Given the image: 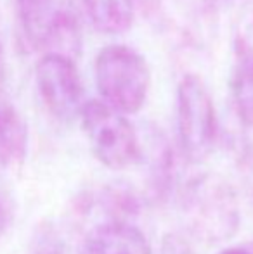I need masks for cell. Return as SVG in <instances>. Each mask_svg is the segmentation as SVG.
Instances as JSON below:
<instances>
[{
    "mask_svg": "<svg viewBox=\"0 0 253 254\" xmlns=\"http://www.w3.org/2000/svg\"><path fill=\"white\" fill-rule=\"evenodd\" d=\"M180 216L187 232L203 244H222L236 235L241 213L236 192L219 175H198L180 192Z\"/></svg>",
    "mask_w": 253,
    "mask_h": 254,
    "instance_id": "6da1fadb",
    "label": "cell"
},
{
    "mask_svg": "<svg viewBox=\"0 0 253 254\" xmlns=\"http://www.w3.org/2000/svg\"><path fill=\"white\" fill-rule=\"evenodd\" d=\"M94 78L101 101L125 116L141 111L151 88L148 61L123 44H109L97 52Z\"/></svg>",
    "mask_w": 253,
    "mask_h": 254,
    "instance_id": "7a4b0ae2",
    "label": "cell"
},
{
    "mask_svg": "<svg viewBox=\"0 0 253 254\" xmlns=\"http://www.w3.org/2000/svg\"><path fill=\"white\" fill-rule=\"evenodd\" d=\"M16 21L24 42L35 51L71 59L80 51V24L66 0H16Z\"/></svg>",
    "mask_w": 253,
    "mask_h": 254,
    "instance_id": "3957f363",
    "label": "cell"
},
{
    "mask_svg": "<svg viewBox=\"0 0 253 254\" xmlns=\"http://www.w3.org/2000/svg\"><path fill=\"white\" fill-rule=\"evenodd\" d=\"M78 118L92 152L106 168L125 170L141 157L139 135L125 114L92 99L85 101Z\"/></svg>",
    "mask_w": 253,
    "mask_h": 254,
    "instance_id": "277c9868",
    "label": "cell"
},
{
    "mask_svg": "<svg viewBox=\"0 0 253 254\" xmlns=\"http://www.w3.org/2000/svg\"><path fill=\"white\" fill-rule=\"evenodd\" d=\"M177 135L184 156L199 163L213 151L219 121L213 99L205 81L187 73L177 85Z\"/></svg>",
    "mask_w": 253,
    "mask_h": 254,
    "instance_id": "5b68a950",
    "label": "cell"
},
{
    "mask_svg": "<svg viewBox=\"0 0 253 254\" xmlns=\"http://www.w3.org/2000/svg\"><path fill=\"white\" fill-rule=\"evenodd\" d=\"M38 94L49 113L59 121L80 116L84 107V85L77 64L61 54H44L35 67Z\"/></svg>",
    "mask_w": 253,
    "mask_h": 254,
    "instance_id": "8992f818",
    "label": "cell"
},
{
    "mask_svg": "<svg viewBox=\"0 0 253 254\" xmlns=\"http://www.w3.org/2000/svg\"><path fill=\"white\" fill-rule=\"evenodd\" d=\"M78 254H153V251L144 234L130 221H102L87 234Z\"/></svg>",
    "mask_w": 253,
    "mask_h": 254,
    "instance_id": "52a82bcc",
    "label": "cell"
},
{
    "mask_svg": "<svg viewBox=\"0 0 253 254\" xmlns=\"http://www.w3.org/2000/svg\"><path fill=\"white\" fill-rule=\"evenodd\" d=\"M28 152V127L21 113L0 90V164L17 168Z\"/></svg>",
    "mask_w": 253,
    "mask_h": 254,
    "instance_id": "ba28073f",
    "label": "cell"
},
{
    "mask_svg": "<svg viewBox=\"0 0 253 254\" xmlns=\"http://www.w3.org/2000/svg\"><path fill=\"white\" fill-rule=\"evenodd\" d=\"M92 26L104 35H122L134 23V0H82Z\"/></svg>",
    "mask_w": 253,
    "mask_h": 254,
    "instance_id": "9c48e42d",
    "label": "cell"
},
{
    "mask_svg": "<svg viewBox=\"0 0 253 254\" xmlns=\"http://www.w3.org/2000/svg\"><path fill=\"white\" fill-rule=\"evenodd\" d=\"M234 56L238 71L253 73V2L240 14L234 30Z\"/></svg>",
    "mask_w": 253,
    "mask_h": 254,
    "instance_id": "30bf717a",
    "label": "cell"
},
{
    "mask_svg": "<svg viewBox=\"0 0 253 254\" xmlns=\"http://www.w3.org/2000/svg\"><path fill=\"white\" fill-rule=\"evenodd\" d=\"M28 254H75V253L71 251L70 242L66 241L63 232L56 225L45 223L42 227H38L37 232H35Z\"/></svg>",
    "mask_w": 253,
    "mask_h": 254,
    "instance_id": "8fae6325",
    "label": "cell"
},
{
    "mask_svg": "<svg viewBox=\"0 0 253 254\" xmlns=\"http://www.w3.org/2000/svg\"><path fill=\"white\" fill-rule=\"evenodd\" d=\"M160 254H196L191 244L179 234H167L160 246Z\"/></svg>",
    "mask_w": 253,
    "mask_h": 254,
    "instance_id": "7c38bea8",
    "label": "cell"
},
{
    "mask_svg": "<svg viewBox=\"0 0 253 254\" xmlns=\"http://www.w3.org/2000/svg\"><path fill=\"white\" fill-rule=\"evenodd\" d=\"M163 3L165 0H134L135 10H141L148 17H156L158 14H162Z\"/></svg>",
    "mask_w": 253,
    "mask_h": 254,
    "instance_id": "4fadbf2b",
    "label": "cell"
},
{
    "mask_svg": "<svg viewBox=\"0 0 253 254\" xmlns=\"http://www.w3.org/2000/svg\"><path fill=\"white\" fill-rule=\"evenodd\" d=\"M219 254H253V246H252V242L241 244V246H231V248L222 249Z\"/></svg>",
    "mask_w": 253,
    "mask_h": 254,
    "instance_id": "5bb4252c",
    "label": "cell"
},
{
    "mask_svg": "<svg viewBox=\"0 0 253 254\" xmlns=\"http://www.w3.org/2000/svg\"><path fill=\"white\" fill-rule=\"evenodd\" d=\"M7 223H9V209H7L5 202L0 199V237H2L3 232H5Z\"/></svg>",
    "mask_w": 253,
    "mask_h": 254,
    "instance_id": "9a60e30c",
    "label": "cell"
},
{
    "mask_svg": "<svg viewBox=\"0 0 253 254\" xmlns=\"http://www.w3.org/2000/svg\"><path fill=\"white\" fill-rule=\"evenodd\" d=\"M3 78H5V54H3V44L0 37V87L3 83Z\"/></svg>",
    "mask_w": 253,
    "mask_h": 254,
    "instance_id": "2e32d148",
    "label": "cell"
},
{
    "mask_svg": "<svg viewBox=\"0 0 253 254\" xmlns=\"http://www.w3.org/2000/svg\"><path fill=\"white\" fill-rule=\"evenodd\" d=\"M252 246H253V242H252Z\"/></svg>",
    "mask_w": 253,
    "mask_h": 254,
    "instance_id": "e0dca14e",
    "label": "cell"
}]
</instances>
